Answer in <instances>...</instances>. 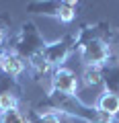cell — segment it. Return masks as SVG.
<instances>
[{
	"label": "cell",
	"mask_w": 119,
	"mask_h": 123,
	"mask_svg": "<svg viewBox=\"0 0 119 123\" xmlns=\"http://www.w3.org/2000/svg\"><path fill=\"white\" fill-rule=\"evenodd\" d=\"M76 53L82 66H107L115 57L113 29L109 23L99 21L94 25H82L76 33Z\"/></svg>",
	"instance_id": "6da1fadb"
},
{
	"label": "cell",
	"mask_w": 119,
	"mask_h": 123,
	"mask_svg": "<svg viewBox=\"0 0 119 123\" xmlns=\"http://www.w3.org/2000/svg\"><path fill=\"white\" fill-rule=\"evenodd\" d=\"M45 39L41 37L39 29L33 21H25L19 29V33L14 37H10L8 49L14 51L19 57H23L27 64V70L31 72V76L35 80H41L43 76L51 74L53 68L45 60Z\"/></svg>",
	"instance_id": "7a4b0ae2"
},
{
	"label": "cell",
	"mask_w": 119,
	"mask_h": 123,
	"mask_svg": "<svg viewBox=\"0 0 119 123\" xmlns=\"http://www.w3.org/2000/svg\"><path fill=\"white\" fill-rule=\"evenodd\" d=\"M33 109L37 113H49L56 111L60 115H68V117H76L84 123H113L115 119L109 115L101 113L97 107H90L82 103L76 94H62V92H47L45 98H41Z\"/></svg>",
	"instance_id": "3957f363"
},
{
	"label": "cell",
	"mask_w": 119,
	"mask_h": 123,
	"mask_svg": "<svg viewBox=\"0 0 119 123\" xmlns=\"http://www.w3.org/2000/svg\"><path fill=\"white\" fill-rule=\"evenodd\" d=\"M76 0H33L27 4V12L31 14H41V17H53L64 25H70L76 18L78 10Z\"/></svg>",
	"instance_id": "277c9868"
},
{
	"label": "cell",
	"mask_w": 119,
	"mask_h": 123,
	"mask_svg": "<svg viewBox=\"0 0 119 123\" xmlns=\"http://www.w3.org/2000/svg\"><path fill=\"white\" fill-rule=\"evenodd\" d=\"M76 51V35L74 33H68L62 39L47 43L45 47V60L51 68H62L66 64V60Z\"/></svg>",
	"instance_id": "5b68a950"
},
{
	"label": "cell",
	"mask_w": 119,
	"mask_h": 123,
	"mask_svg": "<svg viewBox=\"0 0 119 123\" xmlns=\"http://www.w3.org/2000/svg\"><path fill=\"white\" fill-rule=\"evenodd\" d=\"M23 98V86L17 78L2 74L0 76V113L17 109Z\"/></svg>",
	"instance_id": "8992f818"
},
{
	"label": "cell",
	"mask_w": 119,
	"mask_h": 123,
	"mask_svg": "<svg viewBox=\"0 0 119 123\" xmlns=\"http://www.w3.org/2000/svg\"><path fill=\"white\" fill-rule=\"evenodd\" d=\"M49 78H51V88H49V92L76 94V90H78V86H80V80H78V76H76V72H72L70 68H66V66L53 68L51 74H49Z\"/></svg>",
	"instance_id": "52a82bcc"
},
{
	"label": "cell",
	"mask_w": 119,
	"mask_h": 123,
	"mask_svg": "<svg viewBox=\"0 0 119 123\" xmlns=\"http://www.w3.org/2000/svg\"><path fill=\"white\" fill-rule=\"evenodd\" d=\"M0 64H2V72H4L6 76H10V78H21L23 74H25L27 70V64L23 57H19L14 51H10V49H6L2 55H0Z\"/></svg>",
	"instance_id": "ba28073f"
},
{
	"label": "cell",
	"mask_w": 119,
	"mask_h": 123,
	"mask_svg": "<svg viewBox=\"0 0 119 123\" xmlns=\"http://www.w3.org/2000/svg\"><path fill=\"white\" fill-rule=\"evenodd\" d=\"M97 109L113 119H119V97L109 90H103V94L97 101Z\"/></svg>",
	"instance_id": "9c48e42d"
},
{
	"label": "cell",
	"mask_w": 119,
	"mask_h": 123,
	"mask_svg": "<svg viewBox=\"0 0 119 123\" xmlns=\"http://www.w3.org/2000/svg\"><path fill=\"white\" fill-rule=\"evenodd\" d=\"M82 84L88 86V88L103 86V68H99V66L84 68V72H82Z\"/></svg>",
	"instance_id": "30bf717a"
},
{
	"label": "cell",
	"mask_w": 119,
	"mask_h": 123,
	"mask_svg": "<svg viewBox=\"0 0 119 123\" xmlns=\"http://www.w3.org/2000/svg\"><path fill=\"white\" fill-rule=\"evenodd\" d=\"M0 123H27V117H25V111L17 109H10V111H4L0 113Z\"/></svg>",
	"instance_id": "8fae6325"
},
{
	"label": "cell",
	"mask_w": 119,
	"mask_h": 123,
	"mask_svg": "<svg viewBox=\"0 0 119 123\" xmlns=\"http://www.w3.org/2000/svg\"><path fill=\"white\" fill-rule=\"evenodd\" d=\"M39 123H62V115L56 111L49 113H39Z\"/></svg>",
	"instance_id": "7c38bea8"
},
{
	"label": "cell",
	"mask_w": 119,
	"mask_h": 123,
	"mask_svg": "<svg viewBox=\"0 0 119 123\" xmlns=\"http://www.w3.org/2000/svg\"><path fill=\"white\" fill-rule=\"evenodd\" d=\"M113 123H119V119H115V121H113Z\"/></svg>",
	"instance_id": "4fadbf2b"
}]
</instances>
